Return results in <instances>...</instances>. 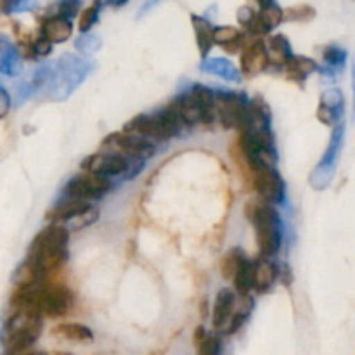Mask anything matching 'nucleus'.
<instances>
[{
	"mask_svg": "<svg viewBox=\"0 0 355 355\" xmlns=\"http://www.w3.org/2000/svg\"><path fill=\"white\" fill-rule=\"evenodd\" d=\"M149 355H165V352L163 350H155V352H151Z\"/></svg>",
	"mask_w": 355,
	"mask_h": 355,
	"instance_id": "obj_41",
	"label": "nucleus"
},
{
	"mask_svg": "<svg viewBox=\"0 0 355 355\" xmlns=\"http://www.w3.org/2000/svg\"><path fill=\"white\" fill-rule=\"evenodd\" d=\"M24 355H49V354H45V352H28Z\"/></svg>",
	"mask_w": 355,
	"mask_h": 355,
	"instance_id": "obj_43",
	"label": "nucleus"
},
{
	"mask_svg": "<svg viewBox=\"0 0 355 355\" xmlns=\"http://www.w3.org/2000/svg\"><path fill=\"white\" fill-rule=\"evenodd\" d=\"M345 58V51H342L338 45H326V47H322V59L328 62L329 68H342Z\"/></svg>",
	"mask_w": 355,
	"mask_h": 355,
	"instance_id": "obj_31",
	"label": "nucleus"
},
{
	"mask_svg": "<svg viewBox=\"0 0 355 355\" xmlns=\"http://www.w3.org/2000/svg\"><path fill=\"white\" fill-rule=\"evenodd\" d=\"M69 231L61 224H49L31 241L26 262L37 267L45 279V286L54 284L52 277L58 276L68 260Z\"/></svg>",
	"mask_w": 355,
	"mask_h": 355,
	"instance_id": "obj_1",
	"label": "nucleus"
},
{
	"mask_svg": "<svg viewBox=\"0 0 355 355\" xmlns=\"http://www.w3.org/2000/svg\"><path fill=\"white\" fill-rule=\"evenodd\" d=\"M253 311V298L250 295L246 297H236V305H234V314H232L231 322H229L227 329H225V335H234L239 329L243 328L246 321H248L250 314Z\"/></svg>",
	"mask_w": 355,
	"mask_h": 355,
	"instance_id": "obj_24",
	"label": "nucleus"
},
{
	"mask_svg": "<svg viewBox=\"0 0 355 355\" xmlns=\"http://www.w3.org/2000/svg\"><path fill=\"white\" fill-rule=\"evenodd\" d=\"M257 12H259V10L253 9V6H241V7H239V9H238L239 24H241V26H245V28H248L250 24L255 21Z\"/></svg>",
	"mask_w": 355,
	"mask_h": 355,
	"instance_id": "obj_36",
	"label": "nucleus"
},
{
	"mask_svg": "<svg viewBox=\"0 0 355 355\" xmlns=\"http://www.w3.org/2000/svg\"><path fill=\"white\" fill-rule=\"evenodd\" d=\"M232 284H234V293L238 297H246L250 295V291L255 290V263L252 260H246L243 263Z\"/></svg>",
	"mask_w": 355,
	"mask_h": 355,
	"instance_id": "obj_25",
	"label": "nucleus"
},
{
	"mask_svg": "<svg viewBox=\"0 0 355 355\" xmlns=\"http://www.w3.org/2000/svg\"><path fill=\"white\" fill-rule=\"evenodd\" d=\"M111 187H113L111 179L83 172L68 180V184L62 187V194L64 198H71V200L90 201L103 198L107 191H111Z\"/></svg>",
	"mask_w": 355,
	"mask_h": 355,
	"instance_id": "obj_6",
	"label": "nucleus"
},
{
	"mask_svg": "<svg viewBox=\"0 0 355 355\" xmlns=\"http://www.w3.org/2000/svg\"><path fill=\"white\" fill-rule=\"evenodd\" d=\"M207 338H208L207 329H205L203 326H198V328L194 329V335H193V343H194V345H196V349H198V347H200L201 343H203Z\"/></svg>",
	"mask_w": 355,
	"mask_h": 355,
	"instance_id": "obj_38",
	"label": "nucleus"
},
{
	"mask_svg": "<svg viewBox=\"0 0 355 355\" xmlns=\"http://www.w3.org/2000/svg\"><path fill=\"white\" fill-rule=\"evenodd\" d=\"M284 21V9H281L276 2L259 3V12L255 21L246 28V33L253 38H260L269 33L270 30Z\"/></svg>",
	"mask_w": 355,
	"mask_h": 355,
	"instance_id": "obj_13",
	"label": "nucleus"
},
{
	"mask_svg": "<svg viewBox=\"0 0 355 355\" xmlns=\"http://www.w3.org/2000/svg\"><path fill=\"white\" fill-rule=\"evenodd\" d=\"M315 17V9L309 3H298V6H291L288 9H284V21H300V23H307V21L314 19Z\"/></svg>",
	"mask_w": 355,
	"mask_h": 355,
	"instance_id": "obj_28",
	"label": "nucleus"
},
{
	"mask_svg": "<svg viewBox=\"0 0 355 355\" xmlns=\"http://www.w3.org/2000/svg\"><path fill=\"white\" fill-rule=\"evenodd\" d=\"M35 305L42 315L52 319L64 318L75 307V293L62 284H49L37 291Z\"/></svg>",
	"mask_w": 355,
	"mask_h": 355,
	"instance_id": "obj_4",
	"label": "nucleus"
},
{
	"mask_svg": "<svg viewBox=\"0 0 355 355\" xmlns=\"http://www.w3.org/2000/svg\"><path fill=\"white\" fill-rule=\"evenodd\" d=\"M236 297L238 295L234 291L220 290L217 293L214 305V314H211V324H214L215 331H224L227 329L229 322H231L232 314H234V305H236Z\"/></svg>",
	"mask_w": 355,
	"mask_h": 355,
	"instance_id": "obj_14",
	"label": "nucleus"
},
{
	"mask_svg": "<svg viewBox=\"0 0 355 355\" xmlns=\"http://www.w3.org/2000/svg\"><path fill=\"white\" fill-rule=\"evenodd\" d=\"M279 279L283 281L284 286H290V279H291V270L288 267H283V270L279 269Z\"/></svg>",
	"mask_w": 355,
	"mask_h": 355,
	"instance_id": "obj_39",
	"label": "nucleus"
},
{
	"mask_svg": "<svg viewBox=\"0 0 355 355\" xmlns=\"http://www.w3.org/2000/svg\"><path fill=\"white\" fill-rule=\"evenodd\" d=\"M52 44L49 40H45L44 37H38L35 40H31V44L26 45V58L30 59H38L45 58L47 54H51Z\"/></svg>",
	"mask_w": 355,
	"mask_h": 355,
	"instance_id": "obj_32",
	"label": "nucleus"
},
{
	"mask_svg": "<svg viewBox=\"0 0 355 355\" xmlns=\"http://www.w3.org/2000/svg\"><path fill=\"white\" fill-rule=\"evenodd\" d=\"M270 66L267 44L262 38H252L241 52V71L246 76H257Z\"/></svg>",
	"mask_w": 355,
	"mask_h": 355,
	"instance_id": "obj_12",
	"label": "nucleus"
},
{
	"mask_svg": "<svg viewBox=\"0 0 355 355\" xmlns=\"http://www.w3.org/2000/svg\"><path fill=\"white\" fill-rule=\"evenodd\" d=\"M73 33L71 19H66L61 16L44 17L40 26V37L49 40L51 44H62L68 40Z\"/></svg>",
	"mask_w": 355,
	"mask_h": 355,
	"instance_id": "obj_16",
	"label": "nucleus"
},
{
	"mask_svg": "<svg viewBox=\"0 0 355 355\" xmlns=\"http://www.w3.org/2000/svg\"><path fill=\"white\" fill-rule=\"evenodd\" d=\"M52 335L75 343H89L94 340L92 329L80 322H61L52 328Z\"/></svg>",
	"mask_w": 355,
	"mask_h": 355,
	"instance_id": "obj_22",
	"label": "nucleus"
},
{
	"mask_svg": "<svg viewBox=\"0 0 355 355\" xmlns=\"http://www.w3.org/2000/svg\"><path fill=\"white\" fill-rule=\"evenodd\" d=\"M9 107H10V96L9 92H7L6 87H2V89H0V118L7 116Z\"/></svg>",
	"mask_w": 355,
	"mask_h": 355,
	"instance_id": "obj_37",
	"label": "nucleus"
},
{
	"mask_svg": "<svg viewBox=\"0 0 355 355\" xmlns=\"http://www.w3.org/2000/svg\"><path fill=\"white\" fill-rule=\"evenodd\" d=\"M194 96V99L198 101L201 107V113H203V123L211 125L217 118V107H215V103H217V94L211 89L205 85H194L193 89L189 90Z\"/></svg>",
	"mask_w": 355,
	"mask_h": 355,
	"instance_id": "obj_21",
	"label": "nucleus"
},
{
	"mask_svg": "<svg viewBox=\"0 0 355 355\" xmlns=\"http://www.w3.org/2000/svg\"><path fill=\"white\" fill-rule=\"evenodd\" d=\"M220 349L218 335H208V338L198 347V355H220Z\"/></svg>",
	"mask_w": 355,
	"mask_h": 355,
	"instance_id": "obj_35",
	"label": "nucleus"
},
{
	"mask_svg": "<svg viewBox=\"0 0 355 355\" xmlns=\"http://www.w3.org/2000/svg\"><path fill=\"white\" fill-rule=\"evenodd\" d=\"M101 148L113 153H121V155L132 156V158H141L144 162L155 156L156 153V146L151 139L128 135L123 134V132H114V134L107 135L103 144H101Z\"/></svg>",
	"mask_w": 355,
	"mask_h": 355,
	"instance_id": "obj_7",
	"label": "nucleus"
},
{
	"mask_svg": "<svg viewBox=\"0 0 355 355\" xmlns=\"http://www.w3.org/2000/svg\"><path fill=\"white\" fill-rule=\"evenodd\" d=\"M180 127H182L180 120L166 106L155 114H137L123 125L121 132L128 135L151 139V141L153 139L155 141H168L179 134Z\"/></svg>",
	"mask_w": 355,
	"mask_h": 355,
	"instance_id": "obj_3",
	"label": "nucleus"
},
{
	"mask_svg": "<svg viewBox=\"0 0 355 355\" xmlns=\"http://www.w3.org/2000/svg\"><path fill=\"white\" fill-rule=\"evenodd\" d=\"M200 69L203 73H210V75L220 76V78L229 80V82H239L241 75L239 69L236 68L234 62H231L225 58H208L201 61Z\"/></svg>",
	"mask_w": 355,
	"mask_h": 355,
	"instance_id": "obj_20",
	"label": "nucleus"
},
{
	"mask_svg": "<svg viewBox=\"0 0 355 355\" xmlns=\"http://www.w3.org/2000/svg\"><path fill=\"white\" fill-rule=\"evenodd\" d=\"M284 69H286L288 78L293 80V82L297 83H302L307 80L309 75L318 71L319 64L318 61H314L312 58H305V55H293Z\"/></svg>",
	"mask_w": 355,
	"mask_h": 355,
	"instance_id": "obj_23",
	"label": "nucleus"
},
{
	"mask_svg": "<svg viewBox=\"0 0 355 355\" xmlns=\"http://www.w3.org/2000/svg\"><path fill=\"white\" fill-rule=\"evenodd\" d=\"M342 137H343V125L338 123L333 130L331 141H329L328 149H326L324 156H322L321 162L318 163V166L314 168V172L311 173V186L314 189H324L329 184L333 172H335V162L336 156H338L340 148H342Z\"/></svg>",
	"mask_w": 355,
	"mask_h": 355,
	"instance_id": "obj_11",
	"label": "nucleus"
},
{
	"mask_svg": "<svg viewBox=\"0 0 355 355\" xmlns=\"http://www.w3.org/2000/svg\"><path fill=\"white\" fill-rule=\"evenodd\" d=\"M208 312H210V309H208V300H207V298H203V300L200 302V315L203 319H207Z\"/></svg>",
	"mask_w": 355,
	"mask_h": 355,
	"instance_id": "obj_40",
	"label": "nucleus"
},
{
	"mask_svg": "<svg viewBox=\"0 0 355 355\" xmlns=\"http://www.w3.org/2000/svg\"><path fill=\"white\" fill-rule=\"evenodd\" d=\"M92 208V203L85 200H71L66 198L61 203L47 211V220L52 224H61V222H71L78 218L80 215L87 214Z\"/></svg>",
	"mask_w": 355,
	"mask_h": 355,
	"instance_id": "obj_15",
	"label": "nucleus"
},
{
	"mask_svg": "<svg viewBox=\"0 0 355 355\" xmlns=\"http://www.w3.org/2000/svg\"><path fill=\"white\" fill-rule=\"evenodd\" d=\"M217 118L224 128H236L245 120L248 113L250 101L246 99L245 94L236 92H217Z\"/></svg>",
	"mask_w": 355,
	"mask_h": 355,
	"instance_id": "obj_9",
	"label": "nucleus"
},
{
	"mask_svg": "<svg viewBox=\"0 0 355 355\" xmlns=\"http://www.w3.org/2000/svg\"><path fill=\"white\" fill-rule=\"evenodd\" d=\"M245 217L255 229L257 246L262 259L276 255L283 245V222L276 208L262 200H252L245 205Z\"/></svg>",
	"mask_w": 355,
	"mask_h": 355,
	"instance_id": "obj_2",
	"label": "nucleus"
},
{
	"mask_svg": "<svg viewBox=\"0 0 355 355\" xmlns=\"http://www.w3.org/2000/svg\"><path fill=\"white\" fill-rule=\"evenodd\" d=\"M99 9H101V3L94 2V3H90V6H87L85 9L80 12L78 30L82 31V33H87V31L94 26V23H96L97 17H99Z\"/></svg>",
	"mask_w": 355,
	"mask_h": 355,
	"instance_id": "obj_30",
	"label": "nucleus"
},
{
	"mask_svg": "<svg viewBox=\"0 0 355 355\" xmlns=\"http://www.w3.org/2000/svg\"><path fill=\"white\" fill-rule=\"evenodd\" d=\"M49 355H73V354H69V352H52Z\"/></svg>",
	"mask_w": 355,
	"mask_h": 355,
	"instance_id": "obj_42",
	"label": "nucleus"
},
{
	"mask_svg": "<svg viewBox=\"0 0 355 355\" xmlns=\"http://www.w3.org/2000/svg\"><path fill=\"white\" fill-rule=\"evenodd\" d=\"M279 281V267L269 259H260L255 263V291L267 293Z\"/></svg>",
	"mask_w": 355,
	"mask_h": 355,
	"instance_id": "obj_19",
	"label": "nucleus"
},
{
	"mask_svg": "<svg viewBox=\"0 0 355 355\" xmlns=\"http://www.w3.org/2000/svg\"><path fill=\"white\" fill-rule=\"evenodd\" d=\"M250 187L259 194V200L266 203L281 205L286 198V182L276 168H260L255 170L252 175Z\"/></svg>",
	"mask_w": 355,
	"mask_h": 355,
	"instance_id": "obj_8",
	"label": "nucleus"
},
{
	"mask_svg": "<svg viewBox=\"0 0 355 355\" xmlns=\"http://www.w3.org/2000/svg\"><path fill=\"white\" fill-rule=\"evenodd\" d=\"M97 218H99V210L92 207L87 214L80 215L78 218L69 222V229H73V231H80V229H85L89 227V225H92L94 222H97Z\"/></svg>",
	"mask_w": 355,
	"mask_h": 355,
	"instance_id": "obj_34",
	"label": "nucleus"
},
{
	"mask_svg": "<svg viewBox=\"0 0 355 355\" xmlns=\"http://www.w3.org/2000/svg\"><path fill=\"white\" fill-rule=\"evenodd\" d=\"M319 106L326 107V110H329L331 113H335L336 116L340 118V114H342V111H343L342 90H338V89L326 90V92L321 96V103H319Z\"/></svg>",
	"mask_w": 355,
	"mask_h": 355,
	"instance_id": "obj_29",
	"label": "nucleus"
},
{
	"mask_svg": "<svg viewBox=\"0 0 355 355\" xmlns=\"http://www.w3.org/2000/svg\"><path fill=\"white\" fill-rule=\"evenodd\" d=\"M246 255L241 248H232L229 250L227 253L224 255V259L220 260V274L224 279L227 281H234L236 274L238 270L241 269L243 263L246 262Z\"/></svg>",
	"mask_w": 355,
	"mask_h": 355,
	"instance_id": "obj_27",
	"label": "nucleus"
},
{
	"mask_svg": "<svg viewBox=\"0 0 355 355\" xmlns=\"http://www.w3.org/2000/svg\"><path fill=\"white\" fill-rule=\"evenodd\" d=\"M85 64L83 59L64 58L59 61V69H54V90L52 94L59 96V99H64L68 94H71L76 87L85 78Z\"/></svg>",
	"mask_w": 355,
	"mask_h": 355,
	"instance_id": "obj_10",
	"label": "nucleus"
},
{
	"mask_svg": "<svg viewBox=\"0 0 355 355\" xmlns=\"http://www.w3.org/2000/svg\"><path fill=\"white\" fill-rule=\"evenodd\" d=\"M51 10L52 14L51 16H61V17H66V19H71L73 16H76L80 10V3L78 2H59V3H54V6H51ZM47 16V17H51Z\"/></svg>",
	"mask_w": 355,
	"mask_h": 355,
	"instance_id": "obj_33",
	"label": "nucleus"
},
{
	"mask_svg": "<svg viewBox=\"0 0 355 355\" xmlns=\"http://www.w3.org/2000/svg\"><path fill=\"white\" fill-rule=\"evenodd\" d=\"M266 44H267V51H269L270 66H276V68H286L290 59L293 58V52H291V45L290 42H288V38L284 37V35L277 33L267 38Z\"/></svg>",
	"mask_w": 355,
	"mask_h": 355,
	"instance_id": "obj_18",
	"label": "nucleus"
},
{
	"mask_svg": "<svg viewBox=\"0 0 355 355\" xmlns=\"http://www.w3.org/2000/svg\"><path fill=\"white\" fill-rule=\"evenodd\" d=\"M132 156L121 155V153H94V155L87 156L80 166H82L83 172L87 173H96V175L106 177H121V179H127V173L130 170Z\"/></svg>",
	"mask_w": 355,
	"mask_h": 355,
	"instance_id": "obj_5",
	"label": "nucleus"
},
{
	"mask_svg": "<svg viewBox=\"0 0 355 355\" xmlns=\"http://www.w3.org/2000/svg\"><path fill=\"white\" fill-rule=\"evenodd\" d=\"M21 69V59L17 54L16 47L9 44L6 37H2V44H0V71L3 75L10 76L16 75Z\"/></svg>",
	"mask_w": 355,
	"mask_h": 355,
	"instance_id": "obj_26",
	"label": "nucleus"
},
{
	"mask_svg": "<svg viewBox=\"0 0 355 355\" xmlns=\"http://www.w3.org/2000/svg\"><path fill=\"white\" fill-rule=\"evenodd\" d=\"M191 23H193L194 28V35H196V44H198V51H200L201 59H208V54H210L211 47L215 44V28L207 17L201 16H191Z\"/></svg>",
	"mask_w": 355,
	"mask_h": 355,
	"instance_id": "obj_17",
	"label": "nucleus"
}]
</instances>
